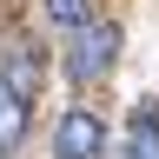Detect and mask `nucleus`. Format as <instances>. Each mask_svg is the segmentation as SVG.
I'll return each instance as SVG.
<instances>
[{"mask_svg": "<svg viewBox=\"0 0 159 159\" xmlns=\"http://www.w3.org/2000/svg\"><path fill=\"white\" fill-rule=\"evenodd\" d=\"M119 60V27L113 20H86V27H73V47H66V80L80 86H93V80H106Z\"/></svg>", "mask_w": 159, "mask_h": 159, "instance_id": "obj_1", "label": "nucleus"}, {"mask_svg": "<svg viewBox=\"0 0 159 159\" xmlns=\"http://www.w3.org/2000/svg\"><path fill=\"white\" fill-rule=\"evenodd\" d=\"M106 152V119L86 106H66L53 119V159H99Z\"/></svg>", "mask_w": 159, "mask_h": 159, "instance_id": "obj_2", "label": "nucleus"}, {"mask_svg": "<svg viewBox=\"0 0 159 159\" xmlns=\"http://www.w3.org/2000/svg\"><path fill=\"white\" fill-rule=\"evenodd\" d=\"M20 139H27V93H13L0 80V159H13Z\"/></svg>", "mask_w": 159, "mask_h": 159, "instance_id": "obj_3", "label": "nucleus"}, {"mask_svg": "<svg viewBox=\"0 0 159 159\" xmlns=\"http://www.w3.org/2000/svg\"><path fill=\"white\" fill-rule=\"evenodd\" d=\"M0 80H7L13 93H27V99H33V86H40V47H27V40H20V47H13V60H7V73H0Z\"/></svg>", "mask_w": 159, "mask_h": 159, "instance_id": "obj_4", "label": "nucleus"}, {"mask_svg": "<svg viewBox=\"0 0 159 159\" xmlns=\"http://www.w3.org/2000/svg\"><path fill=\"white\" fill-rule=\"evenodd\" d=\"M40 7H47V20H53V27H86V20H93V0H40Z\"/></svg>", "mask_w": 159, "mask_h": 159, "instance_id": "obj_5", "label": "nucleus"}]
</instances>
